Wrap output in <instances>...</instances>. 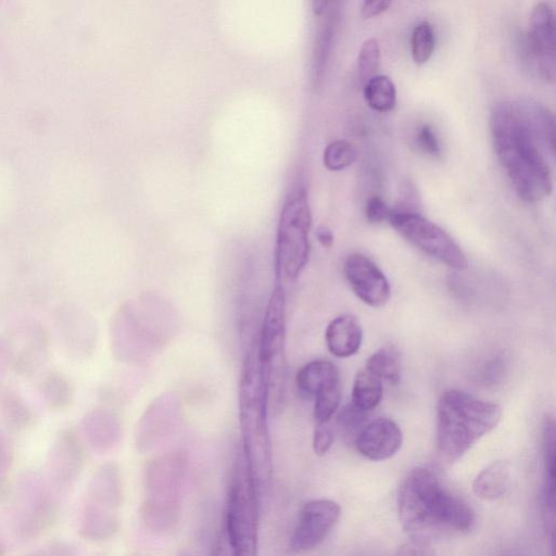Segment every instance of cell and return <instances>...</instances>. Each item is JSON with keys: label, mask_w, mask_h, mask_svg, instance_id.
Wrapping results in <instances>:
<instances>
[{"label": "cell", "mask_w": 556, "mask_h": 556, "mask_svg": "<svg viewBox=\"0 0 556 556\" xmlns=\"http://www.w3.org/2000/svg\"><path fill=\"white\" fill-rule=\"evenodd\" d=\"M337 366L327 359H314L302 366L295 377L302 394L315 397L321 391L340 384Z\"/></svg>", "instance_id": "d6986e66"}, {"label": "cell", "mask_w": 556, "mask_h": 556, "mask_svg": "<svg viewBox=\"0 0 556 556\" xmlns=\"http://www.w3.org/2000/svg\"><path fill=\"white\" fill-rule=\"evenodd\" d=\"M380 48L378 40L374 37L366 39L358 52L357 68L362 81L365 84L375 76L379 67Z\"/></svg>", "instance_id": "4316f807"}, {"label": "cell", "mask_w": 556, "mask_h": 556, "mask_svg": "<svg viewBox=\"0 0 556 556\" xmlns=\"http://www.w3.org/2000/svg\"><path fill=\"white\" fill-rule=\"evenodd\" d=\"M416 142L419 149L429 155L439 156L441 153L435 132L428 124H424L418 129L416 135Z\"/></svg>", "instance_id": "4dcf8cb0"}, {"label": "cell", "mask_w": 556, "mask_h": 556, "mask_svg": "<svg viewBox=\"0 0 556 556\" xmlns=\"http://www.w3.org/2000/svg\"><path fill=\"white\" fill-rule=\"evenodd\" d=\"M260 503L241 452L229 469L223 525L235 556H257Z\"/></svg>", "instance_id": "8992f818"}, {"label": "cell", "mask_w": 556, "mask_h": 556, "mask_svg": "<svg viewBox=\"0 0 556 556\" xmlns=\"http://www.w3.org/2000/svg\"><path fill=\"white\" fill-rule=\"evenodd\" d=\"M317 16H319L321 21L316 33L313 49L312 79L314 86L319 85L327 66L336 28L340 17V3L329 1L326 11Z\"/></svg>", "instance_id": "ac0fdd59"}, {"label": "cell", "mask_w": 556, "mask_h": 556, "mask_svg": "<svg viewBox=\"0 0 556 556\" xmlns=\"http://www.w3.org/2000/svg\"><path fill=\"white\" fill-rule=\"evenodd\" d=\"M187 468L188 457L179 450L159 454L147 463L139 513L147 530L166 534L176 528Z\"/></svg>", "instance_id": "5b68a950"}, {"label": "cell", "mask_w": 556, "mask_h": 556, "mask_svg": "<svg viewBox=\"0 0 556 556\" xmlns=\"http://www.w3.org/2000/svg\"><path fill=\"white\" fill-rule=\"evenodd\" d=\"M122 482L113 464L103 465L88 482L79 515V533L90 541H103L118 529Z\"/></svg>", "instance_id": "ba28073f"}, {"label": "cell", "mask_w": 556, "mask_h": 556, "mask_svg": "<svg viewBox=\"0 0 556 556\" xmlns=\"http://www.w3.org/2000/svg\"><path fill=\"white\" fill-rule=\"evenodd\" d=\"M340 514V505L332 500L315 498L305 502L290 535L289 551L303 554L316 548L337 525Z\"/></svg>", "instance_id": "7c38bea8"}, {"label": "cell", "mask_w": 556, "mask_h": 556, "mask_svg": "<svg viewBox=\"0 0 556 556\" xmlns=\"http://www.w3.org/2000/svg\"><path fill=\"white\" fill-rule=\"evenodd\" d=\"M356 160L354 147L344 140L330 142L324 151V165L329 170H341L352 165Z\"/></svg>", "instance_id": "484cf974"}, {"label": "cell", "mask_w": 556, "mask_h": 556, "mask_svg": "<svg viewBox=\"0 0 556 556\" xmlns=\"http://www.w3.org/2000/svg\"><path fill=\"white\" fill-rule=\"evenodd\" d=\"M55 492L38 476H26L17 485L15 523L23 539H33L45 531L56 513Z\"/></svg>", "instance_id": "8fae6325"}, {"label": "cell", "mask_w": 556, "mask_h": 556, "mask_svg": "<svg viewBox=\"0 0 556 556\" xmlns=\"http://www.w3.org/2000/svg\"><path fill=\"white\" fill-rule=\"evenodd\" d=\"M343 275L354 294L370 307H381L390 299L383 271L367 256L354 253L343 263Z\"/></svg>", "instance_id": "5bb4252c"}, {"label": "cell", "mask_w": 556, "mask_h": 556, "mask_svg": "<svg viewBox=\"0 0 556 556\" xmlns=\"http://www.w3.org/2000/svg\"><path fill=\"white\" fill-rule=\"evenodd\" d=\"M490 128L498 161L519 198L538 202L548 197V157L555 149L552 112L539 103L503 101L491 113Z\"/></svg>", "instance_id": "6da1fadb"}, {"label": "cell", "mask_w": 556, "mask_h": 556, "mask_svg": "<svg viewBox=\"0 0 556 556\" xmlns=\"http://www.w3.org/2000/svg\"><path fill=\"white\" fill-rule=\"evenodd\" d=\"M555 425L554 420L547 418L543 428V459H544V483H543V507L547 527L554 533L555 516Z\"/></svg>", "instance_id": "ffe728a7"}, {"label": "cell", "mask_w": 556, "mask_h": 556, "mask_svg": "<svg viewBox=\"0 0 556 556\" xmlns=\"http://www.w3.org/2000/svg\"><path fill=\"white\" fill-rule=\"evenodd\" d=\"M410 47L413 60L418 65L425 64L432 56L435 47V35L429 22H419L414 27Z\"/></svg>", "instance_id": "d4e9b609"}, {"label": "cell", "mask_w": 556, "mask_h": 556, "mask_svg": "<svg viewBox=\"0 0 556 556\" xmlns=\"http://www.w3.org/2000/svg\"><path fill=\"white\" fill-rule=\"evenodd\" d=\"M391 208L380 195H371L365 205V216L369 223L378 224L388 219Z\"/></svg>", "instance_id": "1f68e13d"}, {"label": "cell", "mask_w": 556, "mask_h": 556, "mask_svg": "<svg viewBox=\"0 0 556 556\" xmlns=\"http://www.w3.org/2000/svg\"><path fill=\"white\" fill-rule=\"evenodd\" d=\"M397 514L416 539L439 533H467L476 522L472 508L429 467L413 469L401 484Z\"/></svg>", "instance_id": "7a4b0ae2"}, {"label": "cell", "mask_w": 556, "mask_h": 556, "mask_svg": "<svg viewBox=\"0 0 556 556\" xmlns=\"http://www.w3.org/2000/svg\"><path fill=\"white\" fill-rule=\"evenodd\" d=\"M333 442V430L329 422L316 424L313 434V450L318 456L328 453Z\"/></svg>", "instance_id": "f546056e"}, {"label": "cell", "mask_w": 556, "mask_h": 556, "mask_svg": "<svg viewBox=\"0 0 556 556\" xmlns=\"http://www.w3.org/2000/svg\"><path fill=\"white\" fill-rule=\"evenodd\" d=\"M285 331L286 298L282 286L277 282L268 300L260 339L256 344L258 359L267 383L269 400L280 396L285 387Z\"/></svg>", "instance_id": "9c48e42d"}, {"label": "cell", "mask_w": 556, "mask_h": 556, "mask_svg": "<svg viewBox=\"0 0 556 556\" xmlns=\"http://www.w3.org/2000/svg\"><path fill=\"white\" fill-rule=\"evenodd\" d=\"M498 405L464 391L447 390L437 405V447L447 463L463 457L500 422Z\"/></svg>", "instance_id": "277c9868"}, {"label": "cell", "mask_w": 556, "mask_h": 556, "mask_svg": "<svg viewBox=\"0 0 556 556\" xmlns=\"http://www.w3.org/2000/svg\"><path fill=\"white\" fill-rule=\"evenodd\" d=\"M316 237L319 243L325 248H330L333 244V233L326 226H319L316 230Z\"/></svg>", "instance_id": "8d00e7d4"}, {"label": "cell", "mask_w": 556, "mask_h": 556, "mask_svg": "<svg viewBox=\"0 0 556 556\" xmlns=\"http://www.w3.org/2000/svg\"><path fill=\"white\" fill-rule=\"evenodd\" d=\"M526 38L527 54L538 74L547 81L555 79V15L546 2H538L530 15Z\"/></svg>", "instance_id": "4fadbf2b"}, {"label": "cell", "mask_w": 556, "mask_h": 556, "mask_svg": "<svg viewBox=\"0 0 556 556\" xmlns=\"http://www.w3.org/2000/svg\"><path fill=\"white\" fill-rule=\"evenodd\" d=\"M73 443L59 445L50 459L48 482L56 495L65 494L74 486L83 468V453Z\"/></svg>", "instance_id": "2e32d148"}, {"label": "cell", "mask_w": 556, "mask_h": 556, "mask_svg": "<svg viewBox=\"0 0 556 556\" xmlns=\"http://www.w3.org/2000/svg\"><path fill=\"white\" fill-rule=\"evenodd\" d=\"M0 556H1V548H0Z\"/></svg>", "instance_id": "ab89813d"}, {"label": "cell", "mask_w": 556, "mask_h": 556, "mask_svg": "<svg viewBox=\"0 0 556 556\" xmlns=\"http://www.w3.org/2000/svg\"><path fill=\"white\" fill-rule=\"evenodd\" d=\"M311 210L306 191L295 190L280 212L275 252L277 281L295 280L308 261Z\"/></svg>", "instance_id": "52a82bcc"}, {"label": "cell", "mask_w": 556, "mask_h": 556, "mask_svg": "<svg viewBox=\"0 0 556 556\" xmlns=\"http://www.w3.org/2000/svg\"><path fill=\"white\" fill-rule=\"evenodd\" d=\"M365 369L381 380L397 383L401 376L399 354L391 348H381L368 357Z\"/></svg>", "instance_id": "cb8c5ba5"}, {"label": "cell", "mask_w": 556, "mask_h": 556, "mask_svg": "<svg viewBox=\"0 0 556 556\" xmlns=\"http://www.w3.org/2000/svg\"><path fill=\"white\" fill-rule=\"evenodd\" d=\"M9 469V457L5 451L0 446V481L5 477Z\"/></svg>", "instance_id": "74e56055"}, {"label": "cell", "mask_w": 556, "mask_h": 556, "mask_svg": "<svg viewBox=\"0 0 556 556\" xmlns=\"http://www.w3.org/2000/svg\"><path fill=\"white\" fill-rule=\"evenodd\" d=\"M396 556H432V553L422 540L415 539L404 544Z\"/></svg>", "instance_id": "d6a6232c"}, {"label": "cell", "mask_w": 556, "mask_h": 556, "mask_svg": "<svg viewBox=\"0 0 556 556\" xmlns=\"http://www.w3.org/2000/svg\"><path fill=\"white\" fill-rule=\"evenodd\" d=\"M390 5H391V2L384 1V0L365 1V2H363L362 8H361V15L365 20L372 18V17L380 15L384 11H387Z\"/></svg>", "instance_id": "836d02e7"}, {"label": "cell", "mask_w": 556, "mask_h": 556, "mask_svg": "<svg viewBox=\"0 0 556 556\" xmlns=\"http://www.w3.org/2000/svg\"><path fill=\"white\" fill-rule=\"evenodd\" d=\"M213 556H235L224 531L216 542Z\"/></svg>", "instance_id": "d590c367"}, {"label": "cell", "mask_w": 556, "mask_h": 556, "mask_svg": "<svg viewBox=\"0 0 556 556\" xmlns=\"http://www.w3.org/2000/svg\"><path fill=\"white\" fill-rule=\"evenodd\" d=\"M366 413L355 407L352 403L345 406L338 416V426L343 433L351 435L359 432L361 426L366 419Z\"/></svg>", "instance_id": "f1b7e54d"}, {"label": "cell", "mask_w": 556, "mask_h": 556, "mask_svg": "<svg viewBox=\"0 0 556 556\" xmlns=\"http://www.w3.org/2000/svg\"><path fill=\"white\" fill-rule=\"evenodd\" d=\"M268 390L254 346L245 356L239 383V425L242 454L257 496L261 500L271 485L273 450L267 422Z\"/></svg>", "instance_id": "3957f363"}, {"label": "cell", "mask_w": 556, "mask_h": 556, "mask_svg": "<svg viewBox=\"0 0 556 556\" xmlns=\"http://www.w3.org/2000/svg\"><path fill=\"white\" fill-rule=\"evenodd\" d=\"M382 380L364 369L355 376L352 388V404L363 412L374 409L381 401Z\"/></svg>", "instance_id": "7402d4cb"}, {"label": "cell", "mask_w": 556, "mask_h": 556, "mask_svg": "<svg viewBox=\"0 0 556 556\" xmlns=\"http://www.w3.org/2000/svg\"><path fill=\"white\" fill-rule=\"evenodd\" d=\"M503 556H527L526 554H523L522 552L518 551V549H514V551H509L507 552L505 555Z\"/></svg>", "instance_id": "f35d334b"}, {"label": "cell", "mask_w": 556, "mask_h": 556, "mask_svg": "<svg viewBox=\"0 0 556 556\" xmlns=\"http://www.w3.org/2000/svg\"><path fill=\"white\" fill-rule=\"evenodd\" d=\"M340 399V384L328 388L314 397V418L316 424L330 421L339 407Z\"/></svg>", "instance_id": "83f0119b"}, {"label": "cell", "mask_w": 556, "mask_h": 556, "mask_svg": "<svg viewBox=\"0 0 556 556\" xmlns=\"http://www.w3.org/2000/svg\"><path fill=\"white\" fill-rule=\"evenodd\" d=\"M325 341L329 352L339 358L356 354L363 341V328L358 318L344 314L333 318L325 331Z\"/></svg>", "instance_id": "e0dca14e"}, {"label": "cell", "mask_w": 556, "mask_h": 556, "mask_svg": "<svg viewBox=\"0 0 556 556\" xmlns=\"http://www.w3.org/2000/svg\"><path fill=\"white\" fill-rule=\"evenodd\" d=\"M364 97L374 111L387 113L395 108L396 88L387 75H375L364 84Z\"/></svg>", "instance_id": "603a6c76"}, {"label": "cell", "mask_w": 556, "mask_h": 556, "mask_svg": "<svg viewBox=\"0 0 556 556\" xmlns=\"http://www.w3.org/2000/svg\"><path fill=\"white\" fill-rule=\"evenodd\" d=\"M403 443L399 425L389 418H378L363 427L355 438L359 454L370 460H384L395 455Z\"/></svg>", "instance_id": "9a60e30c"}, {"label": "cell", "mask_w": 556, "mask_h": 556, "mask_svg": "<svg viewBox=\"0 0 556 556\" xmlns=\"http://www.w3.org/2000/svg\"><path fill=\"white\" fill-rule=\"evenodd\" d=\"M391 226L409 243L454 269H465L468 261L452 237L440 226L417 211L394 208L389 217Z\"/></svg>", "instance_id": "30bf717a"}, {"label": "cell", "mask_w": 556, "mask_h": 556, "mask_svg": "<svg viewBox=\"0 0 556 556\" xmlns=\"http://www.w3.org/2000/svg\"><path fill=\"white\" fill-rule=\"evenodd\" d=\"M510 481V466L505 460H496L483 468L475 478L472 490L483 500L503 496Z\"/></svg>", "instance_id": "44dd1931"}, {"label": "cell", "mask_w": 556, "mask_h": 556, "mask_svg": "<svg viewBox=\"0 0 556 556\" xmlns=\"http://www.w3.org/2000/svg\"><path fill=\"white\" fill-rule=\"evenodd\" d=\"M31 556H74V549L64 542H54Z\"/></svg>", "instance_id": "e575fe53"}]
</instances>
